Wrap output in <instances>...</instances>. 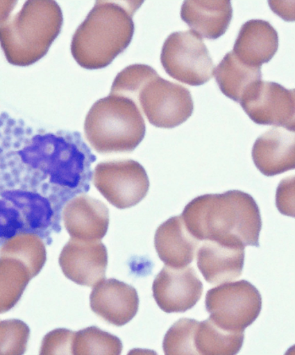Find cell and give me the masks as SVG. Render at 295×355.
I'll list each match as a JSON object with an SVG mask.
<instances>
[{
    "instance_id": "1",
    "label": "cell",
    "mask_w": 295,
    "mask_h": 355,
    "mask_svg": "<svg viewBox=\"0 0 295 355\" xmlns=\"http://www.w3.org/2000/svg\"><path fill=\"white\" fill-rule=\"evenodd\" d=\"M181 217L198 241L259 247L261 212L247 193L230 191L198 196L186 205Z\"/></svg>"
},
{
    "instance_id": "2",
    "label": "cell",
    "mask_w": 295,
    "mask_h": 355,
    "mask_svg": "<svg viewBox=\"0 0 295 355\" xmlns=\"http://www.w3.org/2000/svg\"><path fill=\"white\" fill-rule=\"evenodd\" d=\"M142 2L96 1L72 38L77 64L87 69L106 68L125 51L133 38V15Z\"/></svg>"
},
{
    "instance_id": "3",
    "label": "cell",
    "mask_w": 295,
    "mask_h": 355,
    "mask_svg": "<svg viewBox=\"0 0 295 355\" xmlns=\"http://www.w3.org/2000/svg\"><path fill=\"white\" fill-rule=\"evenodd\" d=\"M63 21L56 1H26L17 14L0 22V45L7 61L17 67L37 63L59 36Z\"/></svg>"
},
{
    "instance_id": "4",
    "label": "cell",
    "mask_w": 295,
    "mask_h": 355,
    "mask_svg": "<svg viewBox=\"0 0 295 355\" xmlns=\"http://www.w3.org/2000/svg\"><path fill=\"white\" fill-rule=\"evenodd\" d=\"M85 136L101 154L131 153L146 135V123L133 100L110 94L96 101L89 110Z\"/></svg>"
},
{
    "instance_id": "5",
    "label": "cell",
    "mask_w": 295,
    "mask_h": 355,
    "mask_svg": "<svg viewBox=\"0 0 295 355\" xmlns=\"http://www.w3.org/2000/svg\"><path fill=\"white\" fill-rule=\"evenodd\" d=\"M262 295L246 280L228 282L208 291L205 309L213 322L224 330L244 333L260 313Z\"/></svg>"
},
{
    "instance_id": "6",
    "label": "cell",
    "mask_w": 295,
    "mask_h": 355,
    "mask_svg": "<svg viewBox=\"0 0 295 355\" xmlns=\"http://www.w3.org/2000/svg\"><path fill=\"white\" fill-rule=\"evenodd\" d=\"M161 63L173 79L193 87L209 82L214 72L207 46L192 30L174 33L167 38L162 46Z\"/></svg>"
},
{
    "instance_id": "7",
    "label": "cell",
    "mask_w": 295,
    "mask_h": 355,
    "mask_svg": "<svg viewBox=\"0 0 295 355\" xmlns=\"http://www.w3.org/2000/svg\"><path fill=\"white\" fill-rule=\"evenodd\" d=\"M135 103L151 125L172 129L192 116L194 103L189 89L161 78L158 74L143 85Z\"/></svg>"
},
{
    "instance_id": "8",
    "label": "cell",
    "mask_w": 295,
    "mask_h": 355,
    "mask_svg": "<svg viewBox=\"0 0 295 355\" xmlns=\"http://www.w3.org/2000/svg\"><path fill=\"white\" fill-rule=\"evenodd\" d=\"M93 183L111 205L126 209L137 205L149 193V176L137 161L103 162L96 166Z\"/></svg>"
},
{
    "instance_id": "9",
    "label": "cell",
    "mask_w": 295,
    "mask_h": 355,
    "mask_svg": "<svg viewBox=\"0 0 295 355\" xmlns=\"http://www.w3.org/2000/svg\"><path fill=\"white\" fill-rule=\"evenodd\" d=\"M240 105L258 125L295 130V91L276 83L259 82L243 96Z\"/></svg>"
},
{
    "instance_id": "10",
    "label": "cell",
    "mask_w": 295,
    "mask_h": 355,
    "mask_svg": "<svg viewBox=\"0 0 295 355\" xmlns=\"http://www.w3.org/2000/svg\"><path fill=\"white\" fill-rule=\"evenodd\" d=\"M203 292V284L192 266L176 268L165 266L155 279V301L166 313H183L196 306Z\"/></svg>"
},
{
    "instance_id": "11",
    "label": "cell",
    "mask_w": 295,
    "mask_h": 355,
    "mask_svg": "<svg viewBox=\"0 0 295 355\" xmlns=\"http://www.w3.org/2000/svg\"><path fill=\"white\" fill-rule=\"evenodd\" d=\"M59 262L68 279L81 286L94 287L106 279L107 248L100 241L71 238L62 250Z\"/></svg>"
},
{
    "instance_id": "12",
    "label": "cell",
    "mask_w": 295,
    "mask_h": 355,
    "mask_svg": "<svg viewBox=\"0 0 295 355\" xmlns=\"http://www.w3.org/2000/svg\"><path fill=\"white\" fill-rule=\"evenodd\" d=\"M90 306L104 321L122 327L137 315L139 297L135 288L129 284L115 279H103L93 287Z\"/></svg>"
},
{
    "instance_id": "13",
    "label": "cell",
    "mask_w": 295,
    "mask_h": 355,
    "mask_svg": "<svg viewBox=\"0 0 295 355\" xmlns=\"http://www.w3.org/2000/svg\"><path fill=\"white\" fill-rule=\"evenodd\" d=\"M63 220L71 238L101 241L108 232L110 211L101 200L81 195L66 204Z\"/></svg>"
},
{
    "instance_id": "14",
    "label": "cell",
    "mask_w": 295,
    "mask_h": 355,
    "mask_svg": "<svg viewBox=\"0 0 295 355\" xmlns=\"http://www.w3.org/2000/svg\"><path fill=\"white\" fill-rule=\"evenodd\" d=\"M197 250V266L208 283H228L242 276L244 245L205 241Z\"/></svg>"
},
{
    "instance_id": "15",
    "label": "cell",
    "mask_w": 295,
    "mask_h": 355,
    "mask_svg": "<svg viewBox=\"0 0 295 355\" xmlns=\"http://www.w3.org/2000/svg\"><path fill=\"white\" fill-rule=\"evenodd\" d=\"M294 132L275 127L262 135L252 149L255 167L271 177L295 168Z\"/></svg>"
},
{
    "instance_id": "16",
    "label": "cell",
    "mask_w": 295,
    "mask_h": 355,
    "mask_svg": "<svg viewBox=\"0 0 295 355\" xmlns=\"http://www.w3.org/2000/svg\"><path fill=\"white\" fill-rule=\"evenodd\" d=\"M200 242L189 232L181 216L171 218L159 226L154 238L159 258L166 266L176 268L192 263Z\"/></svg>"
},
{
    "instance_id": "17",
    "label": "cell",
    "mask_w": 295,
    "mask_h": 355,
    "mask_svg": "<svg viewBox=\"0 0 295 355\" xmlns=\"http://www.w3.org/2000/svg\"><path fill=\"white\" fill-rule=\"evenodd\" d=\"M278 49V34L269 21L251 20L240 28L233 53L242 63L261 68Z\"/></svg>"
},
{
    "instance_id": "18",
    "label": "cell",
    "mask_w": 295,
    "mask_h": 355,
    "mask_svg": "<svg viewBox=\"0 0 295 355\" xmlns=\"http://www.w3.org/2000/svg\"><path fill=\"white\" fill-rule=\"evenodd\" d=\"M180 15L201 38L217 40L230 26L233 17L231 1H185Z\"/></svg>"
},
{
    "instance_id": "19",
    "label": "cell",
    "mask_w": 295,
    "mask_h": 355,
    "mask_svg": "<svg viewBox=\"0 0 295 355\" xmlns=\"http://www.w3.org/2000/svg\"><path fill=\"white\" fill-rule=\"evenodd\" d=\"M213 75L221 92L235 102L255 83L262 80V69L251 67L240 62L233 52L228 53L214 69Z\"/></svg>"
},
{
    "instance_id": "20",
    "label": "cell",
    "mask_w": 295,
    "mask_h": 355,
    "mask_svg": "<svg viewBox=\"0 0 295 355\" xmlns=\"http://www.w3.org/2000/svg\"><path fill=\"white\" fill-rule=\"evenodd\" d=\"M244 338V333L224 330L208 318L196 328L195 348L198 354L235 355L242 349Z\"/></svg>"
},
{
    "instance_id": "21",
    "label": "cell",
    "mask_w": 295,
    "mask_h": 355,
    "mask_svg": "<svg viewBox=\"0 0 295 355\" xmlns=\"http://www.w3.org/2000/svg\"><path fill=\"white\" fill-rule=\"evenodd\" d=\"M32 279L29 270L21 261L0 257V314L17 306Z\"/></svg>"
},
{
    "instance_id": "22",
    "label": "cell",
    "mask_w": 295,
    "mask_h": 355,
    "mask_svg": "<svg viewBox=\"0 0 295 355\" xmlns=\"http://www.w3.org/2000/svg\"><path fill=\"white\" fill-rule=\"evenodd\" d=\"M0 257H10L21 261L29 270L33 279L45 265L46 247L38 235L20 234L8 239L2 245Z\"/></svg>"
},
{
    "instance_id": "23",
    "label": "cell",
    "mask_w": 295,
    "mask_h": 355,
    "mask_svg": "<svg viewBox=\"0 0 295 355\" xmlns=\"http://www.w3.org/2000/svg\"><path fill=\"white\" fill-rule=\"evenodd\" d=\"M123 350L121 340L96 327L76 331L74 336V355H119Z\"/></svg>"
},
{
    "instance_id": "24",
    "label": "cell",
    "mask_w": 295,
    "mask_h": 355,
    "mask_svg": "<svg viewBox=\"0 0 295 355\" xmlns=\"http://www.w3.org/2000/svg\"><path fill=\"white\" fill-rule=\"evenodd\" d=\"M199 322L182 318L174 323L165 337L164 351L167 355L198 354L195 348V334Z\"/></svg>"
},
{
    "instance_id": "25",
    "label": "cell",
    "mask_w": 295,
    "mask_h": 355,
    "mask_svg": "<svg viewBox=\"0 0 295 355\" xmlns=\"http://www.w3.org/2000/svg\"><path fill=\"white\" fill-rule=\"evenodd\" d=\"M157 75V71L149 65H130L116 76L110 94L126 96L135 102L143 85Z\"/></svg>"
},
{
    "instance_id": "26",
    "label": "cell",
    "mask_w": 295,
    "mask_h": 355,
    "mask_svg": "<svg viewBox=\"0 0 295 355\" xmlns=\"http://www.w3.org/2000/svg\"><path fill=\"white\" fill-rule=\"evenodd\" d=\"M29 338L30 328L21 320H0V355L24 354Z\"/></svg>"
},
{
    "instance_id": "27",
    "label": "cell",
    "mask_w": 295,
    "mask_h": 355,
    "mask_svg": "<svg viewBox=\"0 0 295 355\" xmlns=\"http://www.w3.org/2000/svg\"><path fill=\"white\" fill-rule=\"evenodd\" d=\"M76 331L56 329L50 331L42 342L40 354H72L74 336Z\"/></svg>"
},
{
    "instance_id": "28",
    "label": "cell",
    "mask_w": 295,
    "mask_h": 355,
    "mask_svg": "<svg viewBox=\"0 0 295 355\" xmlns=\"http://www.w3.org/2000/svg\"><path fill=\"white\" fill-rule=\"evenodd\" d=\"M277 207L281 214L294 217V177L283 180L277 191Z\"/></svg>"
},
{
    "instance_id": "29",
    "label": "cell",
    "mask_w": 295,
    "mask_h": 355,
    "mask_svg": "<svg viewBox=\"0 0 295 355\" xmlns=\"http://www.w3.org/2000/svg\"><path fill=\"white\" fill-rule=\"evenodd\" d=\"M17 1H0V22L10 17Z\"/></svg>"
}]
</instances>
